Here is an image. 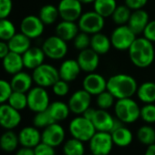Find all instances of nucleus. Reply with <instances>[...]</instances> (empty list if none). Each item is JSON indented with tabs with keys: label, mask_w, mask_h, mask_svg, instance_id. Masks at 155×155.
<instances>
[{
	"label": "nucleus",
	"mask_w": 155,
	"mask_h": 155,
	"mask_svg": "<svg viewBox=\"0 0 155 155\" xmlns=\"http://www.w3.org/2000/svg\"><path fill=\"white\" fill-rule=\"evenodd\" d=\"M142 35L150 42H155V20H150L144 28Z\"/></svg>",
	"instance_id": "nucleus-47"
},
{
	"label": "nucleus",
	"mask_w": 155,
	"mask_h": 155,
	"mask_svg": "<svg viewBox=\"0 0 155 155\" xmlns=\"http://www.w3.org/2000/svg\"><path fill=\"white\" fill-rule=\"evenodd\" d=\"M128 53L130 62L140 68L150 67L155 58V49L152 42L144 37L136 38L128 49Z\"/></svg>",
	"instance_id": "nucleus-1"
},
{
	"label": "nucleus",
	"mask_w": 155,
	"mask_h": 155,
	"mask_svg": "<svg viewBox=\"0 0 155 155\" xmlns=\"http://www.w3.org/2000/svg\"><path fill=\"white\" fill-rule=\"evenodd\" d=\"M65 136L64 128L58 122H54L43 129L41 132V141L55 148L64 142Z\"/></svg>",
	"instance_id": "nucleus-15"
},
{
	"label": "nucleus",
	"mask_w": 155,
	"mask_h": 155,
	"mask_svg": "<svg viewBox=\"0 0 155 155\" xmlns=\"http://www.w3.org/2000/svg\"><path fill=\"white\" fill-rule=\"evenodd\" d=\"M15 155H35L34 148L21 146V148L17 150Z\"/></svg>",
	"instance_id": "nucleus-50"
},
{
	"label": "nucleus",
	"mask_w": 155,
	"mask_h": 155,
	"mask_svg": "<svg viewBox=\"0 0 155 155\" xmlns=\"http://www.w3.org/2000/svg\"><path fill=\"white\" fill-rule=\"evenodd\" d=\"M73 44L74 47L80 51L89 48L91 46V35L80 31L73 39Z\"/></svg>",
	"instance_id": "nucleus-42"
},
{
	"label": "nucleus",
	"mask_w": 155,
	"mask_h": 155,
	"mask_svg": "<svg viewBox=\"0 0 155 155\" xmlns=\"http://www.w3.org/2000/svg\"><path fill=\"white\" fill-rule=\"evenodd\" d=\"M23 62L25 68L28 69L34 70L36 68L44 63L46 55L42 48L38 47H30L23 55Z\"/></svg>",
	"instance_id": "nucleus-21"
},
{
	"label": "nucleus",
	"mask_w": 155,
	"mask_h": 155,
	"mask_svg": "<svg viewBox=\"0 0 155 155\" xmlns=\"http://www.w3.org/2000/svg\"><path fill=\"white\" fill-rule=\"evenodd\" d=\"M8 43L10 51L21 55H23L31 47V39L22 32L16 33L14 37L8 41Z\"/></svg>",
	"instance_id": "nucleus-27"
},
{
	"label": "nucleus",
	"mask_w": 155,
	"mask_h": 155,
	"mask_svg": "<svg viewBox=\"0 0 155 155\" xmlns=\"http://www.w3.org/2000/svg\"><path fill=\"white\" fill-rule=\"evenodd\" d=\"M111 47L112 46H111L110 38L107 35L99 32L91 36L90 48H92L95 52H97L100 56L107 54Z\"/></svg>",
	"instance_id": "nucleus-26"
},
{
	"label": "nucleus",
	"mask_w": 155,
	"mask_h": 155,
	"mask_svg": "<svg viewBox=\"0 0 155 155\" xmlns=\"http://www.w3.org/2000/svg\"><path fill=\"white\" fill-rule=\"evenodd\" d=\"M87 155H94V154H92V153H91V154H87Z\"/></svg>",
	"instance_id": "nucleus-53"
},
{
	"label": "nucleus",
	"mask_w": 155,
	"mask_h": 155,
	"mask_svg": "<svg viewBox=\"0 0 155 155\" xmlns=\"http://www.w3.org/2000/svg\"><path fill=\"white\" fill-rule=\"evenodd\" d=\"M144 155H155V143L150 146H147Z\"/></svg>",
	"instance_id": "nucleus-51"
},
{
	"label": "nucleus",
	"mask_w": 155,
	"mask_h": 155,
	"mask_svg": "<svg viewBox=\"0 0 155 155\" xmlns=\"http://www.w3.org/2000/svg\"><path fill=\"white\" fill-rule=\"evenodd\" d=\"M2 66L5 71L10 75L17 74L22 71L23 68H25L22 55L12 51L2 59Z\"/></svg>",
	"instance_id": "nucleus-25"
},
{
	"label": "nucleus",
	"mask_w": 155,
	"mask_h": 155,
	"mask_svg": "<svg viewBox=\"0 0 155 155\" xmlns=\"http://www.w3.org/2000/svg\"><path fill=\"white\" fill-rule=\"evenodd\" d=\"M82 89L91 96H97L107 90V80L99 73H88L83 79Z\"/></svg>",
	"instance_id": "nucleus-16"
},
{
	"label": "nucleus",
	"mask_w": 155,
	"mask_h": 155,
	"mask_svg": "<svg viewBox=\"0 0 155 155\" xmlns=\"http://www.w3.org/2000/svg\"><path fill=\"white\" fill-rule=\"evenodd\" d=\"M138 83L134 78L129 74L119 73L112 75L107 80V91L116 100L132 98L138 90Z\"/></svg>",
	"instance_id": "nucleus-2"
},
{
	"label": "nucleus",
	"mask_w": 155,
	"mask_h": 155,
	"mask_svg": "<svg viewBox=\"0 0 155 155\" xmlns=\"http://www.w3.org/2000/svg\"><path fill=\"white\" fill-rule=\"evenodd\" d=\"M79 1L83 5V4H93V2L95 1V0H79Z\"/></svg>",
	"instance_id": "nucleus-52"
},
{
	"label": "nucleus",
	"mask_w": 155,
	"mask_h": 155,
	"mask_svg": "<svg viewBox=\"0 0 155 155\" xmlns=\"http://www.w3.org/2000/svg\"><path fill=\"white\" fill-rule=\"evenodd\" d=\"M10 106L14 109L21 111L28 107V96L27 93L18 92V91H12L11 95L8 98V102Z\"/></svg>",
	"instance_id": "nucleus-37"
},
{
	"label": "nucleus",
	"mask_w": 155,
	"mask_h": 155,
	"mask_svg": "<svg viewBox=\"0 0 155 155\" xmlns=\"http://www.w3.org/2000/svg\"><path fill=\"white\" fill-rule=\"evenodd\" d=\"M33 82L34 81H33L32 75L23 70L17 74L12 75L11 81H10L12 90L14 91H18V92H23V93H28L31 90Z\"/></svg>",
	"instance_id": "nucleus-22"
},
{
	"label": "nucleus",
	"mask_w": 155,
	"mask_h": 155,
	"mask_svg": "<svg viewBox=\"0 0 155 155\" xmlns=\"http://www.w3.org/2000/svg\"><path fill=\"white\" fill-rule=\"evenodd\" d=\"M41 48L46 57L53 60H59L64 58L68 49L67 41L57 35L47 38L44 40Z\"/></svg>",
	"instance_id": "nucleus-8"
},
{
	"label": "nucleus",
	"mask_w": 155,
	"mask_h": 155,
	"mask_svg": "<svg viewBox=\"0 0 155 155\" xmlns=\"http://www.w3.org/2000/svg\"><path fill=\"white\" fill-rule=\"evenodd\" d=\"M19 144L18 134L12 130H6V131L0 136V149L6 152L17 150Z\"/></svg>",
	"instance_id": "nucleus-28"
},
{
	"label": "nucleus",
	"mask_w": 155,
	"mask_h": 155,
	"mask_svg": "<svg viewBox=\"0 0 155 155\" xmlns=\"http://www.w3.org/2000/svg\"><path fill=\"white\" fill-rule=\"evenodd\" d=\"M140 118L147 124L155 123V104L147 103L140 108Z\"/></svg>",
	"instance_id": "nucleus-41"
},
{
	"label": "nucleus",
	"mask_w": 155,
	"mask_h": 155,
	"mask_svg": "<svg viewBox=\"0 0 155 155\" xmlns=\"http://www.w3.org/2000/svg\"><path fill=\"white\" fill-rule=\"evenodd\" d=\"M136 95L138 99L144 104L154 103L155 102V82L145 81L141 83L138 87Z\"/></svg>",
	"instance_id": "nucleus-30"
},
{
	"label": "nucleus",
	"mask_w": 155,
	"mask_h": 155,
	"mask_svg": "<svg viewBox=\"0 0 155 155\" xmlns=\"http://www.w3.org/2000/svg\"><path fill=\"white\" fill-rule=\"evenodd\" d=\"M91 152L94 155H109L114 145L110 132L96 131L89 140Z\"/></svg>",
	"instance_id": "nucleus-10"
},
{
	"label": "nucleus",
	"mask_w": 155,
	"mask_h": 155,
	"mask_svg": "<svg viewBox=\"0 0 155 155\" xmlns=\"http://www.w3.org/2000/svg\"><path fill=\"white\" fill-rule=\"evenodd\" d=\"M78 26L81 31L91 36L93 34L101 32L105 26V18L94 10L88 11L82 13L78 20Z\"/></svg>",
	"instance_id": "nucleus-7"
},
{
	"label": "nucleus",
	"mask_w": 155,
	"mask_h": 155,
	"mask_svg": "<svg viewBox=\"0 0 155 155\" xmlns=\"http://www.w3.org/2000/svg\"><path fill=\"white\" fill-rule=\"evenodd\" d=\"M137 138L140 143L150 146L155 143V130L150 125H143L137 130Z\"/></svg>",
	"instance_id": "nucleus-36"
},
{
	"label": "nucleus",
	"mask_w": 155,
	"mask_h": 155,
	"mask_svg": "<svg viewBox=\"0 0 155 155\" xmlns=\"http://www.w3.org/2000/svg\"><path fill=\"white\" fill-rule=\"evenodd\" d=\"M148 3V0H124V5L131 11L142 9Z\"/></svg>",
	"instance_id": "nucleus-48"
},
{
	"label": "nucleus",
	"mask_w": 155,
	"mask_h": 155,
	"mask_svg": "<svg viewBox=\"0 0 155 155\" xmlns=\"http://www.w3.org/2000/svg\"><path fill=\"white\" fill-rule=\"evenodd\" d=\"M58 9L62 20L76 22L82 15V4L79 0H60Z\"/></svg>",
	"instance_id": "nucleus-11"
},
{
	"label": "nucleus",
	"mask_w": 155,
	"mask_h": 155,
	"mask_svg": "<svg viewBox=\"0 0 155 155\" xmlns=\"http://www.w3.org/2000/svg\"><path fill=\"white\" fill-rule=\"evenodd\" d=\"M81 71L82 70L79 63H78L77 59H73V58L65 59L60 64L58 68L59 78L68 83L74 81L80 76Z\"/></svg>",
	"instance_id": "nucleus-19"
},
{
	"label": "nucleus",
	"mask_w": 155,
	"mask_h": 155,
	"mask_svg": "<svg viewBox=\"0 0 155 155\" xmlns=\"http://www.w3.org/2000/svg\"><path fill=\"white\" fill-rule=\"evenodd\" d=\"M45 29V24L38 16L28 15L25 17L20 23V30L30 39L39 38Z\"/></svg>",
	"instance_id": "nucleus-14"
},
{
	"label": "nucleus",
	"mask_w": 155,
	"mask_h": 155,
	"mask_svg": "<svg viewBox=\"0 0 155 155\" xmlns=\"http://www.w3.org/2000/svg\"><path fill=\"white\" fill-rule=\"evenodd\" d=\"M54 122L55 120L52 119L48 110L37 112L33 118V125L38 129H45L46 127Z\"/></svg>",
	"instance_id": "nucleus-40"
},
{
	"label": "nucleus",
	"mask_w": 155,
	"mask_h": 155,
	"mask_svg": "<svg viewBox=\"0 0 155 155\" xmlns=\"http://www.w3.org/2000/svg\"><path fill=\"white\" fill-rule=\"evenodd\" d=\"M16 27L8 18L0 19V40L8 41L16 34Z\"/></svg>",
	"instance_id": "nucleus-38"
},
{
	"label": "nucleus",
	"mask_w": 155,
	"mask_h": 155,
	"mask_svg": "<svg viewBox=\"0 0 155 155\" xmlns=\"http://www.w3.org/2000/svg\"><path fill=\"white\" fill-rule=\"evenodd\" d=\"M18 139L21 146L35 148L41 142V132L34 125L27 126L20 130L18 133Z\"/></svg>",
	"instance_id": "nucleus-20"
},
{
	"label": "nucleus",
	"mask_w": 155,
	"mask_h": 155,
	"mask_svg": "<svg viewBox=\"0 0 155 155\" xmlns=\"http://www.w3.org/2000/svg\"><path fill=\"white\" fill-rule=\"evenodd\" d=\"M131 10L125 5H120L118 6L114 12L111 15L112 21L117 26L121 25H127L130 19V17L131 15Z\"/></svg>",
	"instance_id": "nucleus-35"
},
{
	"label": "nucleus",
	"mask_w": 155,
	"mask_h": 155,
	"mask_svg": "<svg viewBox=\"0 0 155 155\" xmlns=\"http://www.w3.org/2000/svg\"><path fill=\"white\" fill-rule=\"evenodd\" d=\"M91 121L97 131L111 132L115 122V118L107 110L97 109Z\"/></svg>",
	"instance_id": "nucleus-18"
},
{
	"label": "nucleus",
	"mask_w": 155,
	"mask_h": 155,
	"mask_svg": "<svg viewBox=\"0 0 155 155\" xmlns=\"http://www.w3.org/2000/svg\"><path fill=\"white\" fill-rule=\"evenodd\" d=\"M10 52L8 43L4 40H0V59H3Z\"/></svg>",
	"instance_id": "nucleus-49"
},
{
	"label": "nucleus",
	"mask_w": 155,
	"mask_h": 155,
	"mask_svg": "<svg viewBox=\"0 0 155 155\" xmlns=\"http://www.w3.org/2000/svg\"><path fill=\"white\" fill-rule=\"evenodd\" d=\"M114 113L116 118L124 124H130L140 119V108L132 98L120 99L114 104Z\"/></svg>",
	"instance_id": "nucleus-3"
},
{
	"label": "nucleus",
	"mask_w": 155,
	"mask_h": 155,
	"mask_svg": "<svg viewBox=\"0 0 155 155\" xmlns=\"http://www.w3.org/2000/svg\"><path fill=\"white\" fill-rule=\"evenodd\" d=\"M77 61L82 71L87 73L95 72L100 65V55L92 48H89L80 51Z\"/></svg>",
	"instance_id": "nucleus-17"
},
{
	"label": "nucleus",
	"mask_w": 155,
	"mask_h": 155,
	"mask_svg": "<svg viewBox=\"0 0 155 155\" xmlns=\"http://www.w3.org/2000/svg\"><path fill=\"white\" fill-rule=\"evenodd\" d=\"M68 130L73 138L83 142L89 141L97 131L92 121L83 115H78L69 122Z\"/></svg>",
	"instance_id": "nucleus-4"
},
{
	"label": "nucleus",
	"mask_w": 155,
	"mask_h": 155,
	"mask_svg": "<svg viewBox=\"0 0 155 155\" xmlns=\"http://www.w3.org/2000/svg\"><path fill=\"white\" fill-rule=\"evenodd\" d=\"M32 78L37 86L43 88L52 87L60 79L58 69L48 63H43L36 68L33 70Z\"/></svg>",
	"instance_id": "nucleus-5"
},
{
	"label": "nucleus",
	"mask_w": 155,
	"mask_h": 155,
	"mask_svg": "<svg viewBox=\"0 0 155 155\" xmlns=\"http://www.w3.org/2000/svg\"><path fill=\"white\" fill-rule=\"evenodd\" d=\"M13 10L12 0H0V19L8 18Z\"/></svg>",
	"instance_id": "nucleus-45"
},
{
	"label": "nucleus",
	"mask_w": 155,
	"mask_h": 155,
	"mask_svg": "<svg viewBox=\"0 0 155 155\" xmlns=\"http://www.w3.org/2000/svg\"><path fill=\"white\" fill-rule=\"evenodd\" d=\"M47 110L49 112L52 119L55 120V122L65 120L70 113V110H69L68 103H65L59 101L50 102Z\"/></svg>",
	"instance_id": "nucleus-29"
},
{
	"label": "nucleus",
	"mask_w": 155,
	"mask_h": 155,
	"mask_svg": "<svg viewBox=\"0 0 155 155\" xmlns=\"http://www.w3.org/2000/svg\"><path fill=\"white\" fill-rule=\"evenodd\" d=\"M110 134L114 145H117L119 147H127L131 143L133 140L132 132L124 125L112 130Z\"/></svg>",
	"instance_id": "nucleus-31"
},
{
	"label": "nucleus",
	"mask_w": 155,
	"mask_h": 155,
	"mask_svg": "<svg viewBox=\"0 0 155 155\" xmlns=\"http://www.w3.org/2000/svg\"><path fill=\"white\" fill-rule=\"evenodd\" d=\"M55 31L57 36L68 42L73 40L81 30L78 26V23L73 21L61 20L57 24Z\"/></svg>",
	"instance_id": "nucleus-24"
},
{
	"label": "nucleus",
	"mask_w": 155,
	"mask_h": 155,
	"mask_svg": "<svg viewBox=\"0 0 155 155\" xmlns=\"http://www.w3.org/2000/svg\"><path fill=\"white\" fill-rule=\"evenodd\" d=\"M27 96L28 108L35 113L46 110L50 104L49 95L46 88L40 86L32 87L27 93Z\"/></svg>",
	"instance_id": "nucleus-9"
},
{
	"label": "nucleus",
	"mask_w": 155,
	"mask_h": 155,
	"mask_svg": "<svg viewBox=\"0 0 155 155\" xmlns=\"http://www.w3.org/2000/svg\"><path fill=\"white\" fill-rule=\"evenodd\" d=\"M38 17L41 19V21L45 24V26H49L54 24L59 18V12L58 7L51 4L43 6L39 10Z\"/></svg>",
	"instance_id": "nucleus-33"
},
{
	"label": "nucleus",
	"mask_w": 155,
	"mask_h": 155,
	"mask_svg": "<svg viewBox=\"0 0 155 155\" xmlns=\"http://www.w3.org/2000/svg\"><path fill=\"white\" fill-rule=\"evenodd\" d=\"M150 21V17L147 11L142 9L134 10L131 12V15L130 17L128 26L130 28V29L136 34H142L144 28H146L147 24Z\"/></svg>",
	"instance_id": "nucleus-23"
},
{
	"label": "nucleus",
	"mask_w": 155,
	"mask_h": 155,
	"mask_svg": "<svg viewBox=\"0 0 155 155\" xmlns=\"http://www.w3.org/2000/svg\"><path fill=\"white\" fill-rule=\"evenodd\" d=\"M63 153L64 155H84L85 147L83 141L73 137L66 140L63 145Z\"/></svg>",
	"instance_id": "nucleus-34"
},
{
	"label": "nucleus",
	"mask_w": 155,
	"mask_h": 155,
	"mask_svg": "<svg viewBox=\"0 0 155 155\" xmlns=\"http://www.w3.org/2000/svg\"><path fill=\"white\" fill-rule=\"evenodd\" d=\"M118 7L116 0H95L93 9L104 18L111 17L115 8Z\"/></svg>",
	"instance_id": "nucleus-32"
},
{
	"label": "nucleus",
	"mask_w": 155,
	"mask_h": 155,
	"mask_svg": "<svg viewBox=\"0 0 155 155\" xmlns=\"http://www.w3.org/2000/svg\"><path fill=\"white\" fill-rule=\"evenodd\" d=\"M13 90L10 81L0 79V104L7 103Z\"/></svg>",
	"instance_id": "nucleus-43"
},
{
	"label": "nucleus",
	"mask_w": 155,
	"mask_h": 155,
	"mask_svg": "<svg viewBox=\"0 0 155 155\" xmlns=\"http://www.w3.org/2000/svg\"><path fill=\"white\" fill-rule=\"evenodd\" d=\"M22 120L20 111L14 109L8 103L0 104V127L5 130L17 128Z\"/></svg>",
	"instance_id": "nucleus-13"
},
{
	"label": "nucleus",
	"mask_w": 155,
	"mask_h": 155,
	"mask_svg": "<svg viewBox=\"0 0 155 155\" xmlns=\"http://www.w3.org/2000/svg\"><path fill=\"white\" fill-rule=\"evenodd\" d=\"M91 95L85 90L76 91L68 99V105L70 112L76 115H82L86 110L91 107Z\"/></svg>",
	"instance_id": "nucleus-12"
},
{
	"label": "nucleus",
	"mask_w": 155,
	"mask_h": 155,
	"mask_svg": "<svg viewBox=\"0 0 155 155\" xmlns=\"http://www.w3.org/2000/svg\"><path fill=\"white\" fill-rule=\"evenodd\" d=\"M96 103L99 109L101 110H109L111 107H114L115 104V97L107 90L104 91L103 92L100 93L99 95L96 96Z\"/></svg>",
	"instance_id": "nucleus-39"
},
{
	"label": "nucleus",
	"mask_w": 155,
	"mask_h": 155,
	"mask_svg": "<svg viewBox=\"0 0 155 155\" xmlns=\"http://www.w3.org/2000/svg\"><path fill=\"white\" fill-rule=\"evenodd\" d=\"M34 151L35 155H56L55 148L42 141L34 148Z\"/></svg>",
	"instance_id": "nucleus-46"
},
{
	"label": "nucleus",
	"mask_w": 155,
	"mask_h": 155,
	"mask_svg": "<svg viewBox=\"0 0 155 155\" xmlns=\"http://www.w3.org/2000/svg\"><path fill=\"white\" fill-rule=\"evenodd\" d=\"M51 88H52L53 93L58 97H65L69 92L68 82H67L61 79H59Z\"/></svg>",
	"instance_id": "nucleus-44"
},
{
	"label": "nucleus",
	"mask_w": 155,
	"mask_h": 155,
	"mask_svg": "<svg viewBox=\"0 0 155 155\" xmlns=\"http://www.w3.org/2000/svg\"><path fill=\"white\" fill-rule=\"evenodd\" d=\"M136 34L128 25L117 26L110 34L111 46L117 50H128L136 39Z\"/></svg>",
	"instance_id": "nucleus-6"
}]
</instances>
